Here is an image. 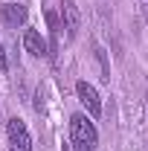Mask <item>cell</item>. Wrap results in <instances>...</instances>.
<instances>
[{"label":"cell","mask_w":148,"mask_h":151,"mask_svg":"<svg viewBox=\"0 0 148 151\" xmlns=\"http://www.w3.org/2000/svg\"><path fill=\"white\" fill-rule=\"evenodd\" d=\"M70 142L73 151H96L99 145V131L87 113H73L70 116Z\"/></svg>","instance_id":"6da1fadb"},{"label":"cell","mask_w":148,"mask_h":151,"mask_svg":"<svg viewBox=\"0 0 148 151\" xmlns=\"http://www.w3.org/2000/svg\"><path fill=\"white\" fill-rule=\"evenodd\" d=\"M35 111H38V113L44 111V93H41V90L35 93Z\"/></svg>","instance_id":"9c48e42d"},{"label":"cell","mask_w":148,"mask_h":151,"mask_svg":"<svg viewBox=\"0 0 148 151\" xmlns=\"http://www.w3.org/2000/svg\"><path fill=\"white\" fill-rule=\"evenodd\" d=\"M23 50H26L32 58H50L47 38L41 35L38 29H23Z\"/></svg>","instance_id":"5b68a950"},{"label":"cell","mask_w":148,"mask_h":151,"mask_svg":"<svg viewBox=\"0 0 148 151\" xmlns=\"http://www.w3.org/2000/svg\"><path fill=\"white\" fill-rule=\"evenodd\" d=\"M6 70H9V58H6V50L0 44V73H6Z\"/></svg>","instance_id":"ba28073f"},{"label":"cell","mask_w":148,"mask_h":151,"mask_svg":"<svg viewBox=\"0 0 148 151\" xmlns=\"http://www.w3.org/2000/svg\"><path fill=\"white\" fill-rule=\"evenodd\" d=\"M58 15H61V23H64V29H67V38L75 41V35H78V9H75V3L73 0H64Z\"/></svg>","instance_id":"8992f818"},{"label":"cell","mask_w":148,"mask_h":151,"mask_svg":"<svg viewBox=\"0 0 148 151\" xmlns=\"http://www.w3.org/2000/svg\"><path fill=\"white\" fill-rule=\"evenodd\" d=\"M26 18H29V9L23 3H3L0 6V26H6V29L26 26Z\"/></svg>","instance_id":"277c9868"},{"label":"cell","mask_w":148,"mask_h":151,"mask_svg":"<svg viewBox=\"0 0 148 151\" xmlns=\"http://www.w3.org/2000/svg\"><path fill=\"white\" fill-rule=\"evenodd\" d=\"M6 137H9V148L12 151H32V134H29L23 119L12 116L6 122Z\"/></svg>","instance_id":"7a4b0ae2"},{"label":"cell","mask_w":148,"mask_h":151,"mask_svg":"<svg viewBox=\"0 0 148 151\" xmlns=\"http://www.w3.org/2000/svg\"><path fill=\"white\" fill-rule=\"evenodd\" d=\"M47 32H50V41H47V47H50V58H55L58 38H61V15H58L55 9H47Z\"/></svg>","instance_id":"52a82bcc"},{"label":"cell","mask_w":148,"mask_h":151,"mask_svg":"<svg viewBox=\"0 0 148 151\" xmlns=\"http://www.w3.org/2000/svg\"><path fill=\"white\" fill-rule=\"evenodd\" d=\"M75 96H78V102L84 105V111H87L90 119H99V116H102V96H99V90L93 87L90 81L78 78V81H75Z\"/></svg>","instance_id":"3957f363"}]
</instances>
